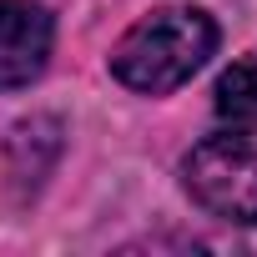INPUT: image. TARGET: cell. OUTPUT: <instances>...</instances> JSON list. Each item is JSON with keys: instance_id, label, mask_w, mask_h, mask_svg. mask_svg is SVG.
Returning a JSON list of instances; mask_svg holds the SVG:
<instances>
[{"instance_id": "cell-1", "label": "cell", "mask_w": 257, "mask_h": 257, "mask_svg": "<svg viewBox=\"0 0 257 257\" xmlns=\"http://www.w3.org/2000/svg\"><path fill=\"white\" fill-rule=\"evenodd\" d=\"M217 21L202 6H157L111 46V76L137 96H172L217 56Z\"/></svg>"}, {"instance_id": "cell-2", "label": "cell", "mask_w": 257, "mask_h": 257, "mask_svg": "<svg viewBox=\"0 0 257 257\" xmlns=\"http://www.w3.org/2000/svg\"><path fill=\"white\" fill-rule=\"evenodd\" d=\"M182 192L217 222L257 227V121H227L182 157Z\"/></svg>"}, {"instance_id": "cell-3", "label": "cell", "mask_w": 257, "mask_h": 257, "mask_svg": "<svg viewBox=\"0 0 257 257\" xmlns=\"http://www.w3.org/2000/svg\"><path fill=\"white\" fill-rule=\"evenodd\" d=\"M56 51V16L41 0H0V96L41 81Z\"/></svg>"}, {"instance_id": "cell-4", "label": "cell", "mask_w": 257, "mask_h": 257, "mask_svg": "<svg viewBox=\"0 0 257 257\" xmlns=\"http://www.w3.org/2000/svg\"><path fill=\"white\" fill-rule=\"evenodd\" d=\"M212 106L222 121H257V51L237 56L217 86H212Z\"/></svg>"}]
</instances>
